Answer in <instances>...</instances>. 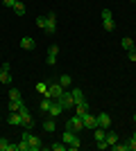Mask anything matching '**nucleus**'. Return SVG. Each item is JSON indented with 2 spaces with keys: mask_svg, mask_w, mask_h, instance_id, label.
Returning a JSON list of instances; mask_svg holds the SVG:
<instances>
[{
  "mask_svg": "<svg viewBox=\"0 0 136 151\" xmlns=\"http://www.w3.org/2000/svg\"><path fill=\"white\" fill-rule=\"evenodd\" d=\"M14 12H16V16H25V5H23V2H16V7H14Z\"/></svg>",
  "mask_w": 136,
  "mask_h": 151,
  "instance_id": "b1692460",
  "label": "nucleus"
},
{
  "mask_svg": "<svg viewBox=\"0 0 136 151\" xmlns=\"http://www.w3.org/2000/svg\"><path fill=\"white\" fill-rule=\"evenodd\" d=\"M127 149H129V151H136V140H134V138L127 142Z\"/></svg>",
  "mask_w": 136,
  "mask_h": 151,
  "instance_id": "2f4dec72",
  "label": "nucleus"
},
{
  "mask_svg": "<svg viewBox=\"0 0 136 151\" xmlns=\"http://www.w3.org/2000/svg\"><path fill=\"white\" fill-rule=\"evenodd\" d=\"M86 113H89V104H86V99L84 101H77V104H75V115L82 117V115H86Z\"/></svg>",
  "mask_w": 136,
  "mask_h": 151,
  "instance_id": "2eb2a0df",
  "label": "nucleus"
},
{
  "mask_svg": "<svg viewBox=\"0 0 136 151\" xmlns=\"http://www.w3.org/2000/svg\"><path fill=\"white\" fill-rule=\"evenodd\" d=\"M48 113H50V117H59V115L64 113L61 101H59V99H52V101H50V111H48Z\"/></svg>",
  "mask_w": 136,
  "mask_h": 151,
  "instance_id": "1a4fd4ad",
  "label": "nucleus"
},
{
  "mask_svg": "<svg viewBox=\"0 0 136 151\" xmlns=\"http://www.w3.org/2000/svg\"><path fill=\"white\" fill-rule=\"evenodd\" d=\"M9 99H23V97H20V90L12 88V90H9Z\"/></svg>",
  "mask_w": 136,
  "mask_h": 151,
  "instance_id": "c85d7f7f",
  "label": "nucleus"
},
{
  "mask_svg": "<svg viewBox=\"0 0 136 151\" xmlns=\"http://www.w3.org/2000/svg\"><path fill=\"white\" fill-rule=\"evenodd\" d=\"M7 124H9V126H25V122H23L20 113H9V117H7Z\"/></svg>",
  "mask_w": 136,
  "mask_h": 151,
  "instance_id": "9b49d317",
  "label": "nucleus"
},
{
  "mask_svg": "<svg viewBox=\"0 0 136 151\" xmlns=\"http://www.w3.org/2000/svg\"><path fill=\"white\" fill-rule=\"evenodd\" d=\"M18 113H20V117H23V122H25V129H32V122L34 120H32V115H30V111H27V106H23Z\"/></svg>",
  "mask_w": 136,
  "mask_h": 151,
  "instance_id": "f8f14e48",
  "label": "nucleus"
},
{
  "mask_svg": "<svg viewBox=\"0 0 136 151\" xmlns=\"http://www.w3.org/2000/svg\"><path fill=\"white\" fill-rule=\"evenodd\" d=\"M36 93L45 95V93H48V83H45V81H39V83H36Z\"/></svg>",
  "mask_w": 136,
  "mask_h": 151,
  "instance_id": "393cba45",
  "label": "nucleus"
},
{
  "mask_svg": "<svg viewBox=\"0 0 136 151\" xmlns=\"http://www.w3.org/2000/svg\"><path fill=\"white\" fill-rule=\"evenodd\" d=\"M134 47H136V43L132 41V38L125 36V38H123V50H125V52H129V50H134Z\"/></svg>",
  "mask_w": 136,
  "mask_h": 151,
  "instance_id": "412c9836",
  "label": "nucleus"
},
{
  "mask_svg": "<svg viewBox=\"0 0 136 151\" xmlns=\"http://www.w3.org/2000/svg\"><path fill=\"white\" fill-rule=\"evenodd\" d=\"M57 54H59V45L52 43L50 50H48V59H45V63H48V65H55V63H57Z\"/></svg>",
  "mask_w": 136,
  "mask_h": 151,
  "instance_id": "9d476101",
  "label": "nucleus"
},
{
  "mask_svg": "<svg viewBox=\"0 0 136 151\" xmlns=\"http://www.w3.org/2000/svg\"><path fill=\"white\" fill-rule=\"evenodd\" d=\"M50 101H52V99H48V97H43V99H41L39 108L43 111V113H48V111H50Z\"/></svg>",
  "mask_w": 136,
  "mask_h": 151,
  "instance_id": "5701e85b",
  "label": "nucleus"
},
{
  "mask_svg": "<svg viewBox=\"0 0 136 151\" xmlns=\"http://www.w3.org/2000/svg\"><path fill=\"white\" fill-rule=\"evenodd\" d=\"M102 23H104V29H107V32H113V29H116V23H113L111 9H107V7L102 9Z\"/></svg>",
  "mask_w": 136,
  "mask_h": 151,
  "instance_id": "20e7f679",
  "label": "nucleus"
},
{
  "mask_svg": "<svg viewBox=\"0 0 136 151\" xmlns=\"http://www.w3.org/2000/svg\"><path fill=\"white\" fill-rule=\"evenodd\" d=\"M16 151H30V145H27V140H20L18 145H16Z\"/></svg>",
  "mask_w": 136,
  "mask_h": 151,
  "instance_id": "a878e982",
  "label": "nucleus"
},
{
  "mask_svg": "<svg viewBox=\"0 0 136 151\" xmlns=\"http://www.w3.org/2000/svg\"><path fill=\"white\" fill-rule=\"evenodd\" d=\"M36 25H39L41 29H45V16H39V18H36Z\"/></svg>",
  "mask_w": 136,
  "mask_h": 151,
  "instance_id": "7c9ffc66",
  "label": "nucleus"
},
{
  "mask_svg": "<svg viewBox=\"0 0 136 151\" xmlns=\"http://www.w3.org/2000/svg\"><path fill=\"white\" fill-rule=\"evenodd\" d=\"M66 129H71V131L79 133V131H84V122H82V117H79V115H73L71 120H68V124H66Z\"/></svg>",
  "mask_w": 136,
  "mask_h": 151,
  "instance_id": "39448f33",
  "label": "nucleus"
},
{
  "mask_svg": "<svg viewBox=\"0 0 136 151\" xmlns=\"http://www.w3.org/2000/svg\"><path fill=\"white\" fill-rule=\"evenodd\" d=\"M50 149H52V151H66L68 147H66L64 142H55V145H50Z\"/></svg>",
  "mask_w": 136,
  "mask_h": 151,
  "instance_id": "cd10ccee",
  "label": "nucleus"
},
{
  "mask_svg": "<svg viewBox=\"0 0 136 151\" xmlns=\"http://www.w3.org/2000/svg\"><path fill=\"white\" fill-rule=\"evenodd\" d=\"M127 57H129V61H134V63H136V47H134V50H129V52H127Z\"/></svg>",
  "mask_w": 136,
  "mask_h": 151,
  "instance_id": "473e14b6",
  "label": "nucleus"
},
{
  "mask_svg": "<svg viewBox=\"0 0 136 151\" xmlns=\"http://www.w3.org/2000/svg\"><path fill=\"white\" fill-rule=\"evenodd\" d=\"M16 2H18V0H2V5L9 7V9H14V7H16Z\"/></svg>",
  "mask_w": 136,
  "mask_h": 151,
  "instance_id": "c756f323",
  "label": "nucleus"
},
{
  "mask_svg": "<svg viewBox=\"0 0 136 151\" xmlns=\"http://www.w3.org/2000/svg\"><path fill=\"white\" fill-rule=\"evenodd\" d=\"M104 142H107V147H113L118 142V133L111 131V129H107V135H104Z\"/></svg>",
  "mask_w": 136,
  "mask_h": 151,
  "instance_id": "4468645a",
  "label": "nucleus"
},
{
  "mask_svg": "<svg viewBox=\"0 0 136 151\" xmlns=\"http://www.w3.org/2000/svg\"><path fill=\"white\" fill-rule=\"evenodd\" d=\"M82 122H84V129H89V131H93V129H97V115H82Z\"/></svg>",
  "mask_w": 136,
  "mask_h": 151,
  "instance_id": "6e6552de",
  "label": "nucleus"
},
{
  "mask_svg": "<svg viewBox=\"0 0 136 151\" xmlns=\"http://www.w3.org/2000/svg\"><path fill=\"white\" fill-rule=\"evenodd\" d=\"M59 101H61V106L64 108H75V99H73V93L68 88L61 93V97H59Z\"/></svg>",
  "mask_w": 136,
  "mask_h": 151,
  "instance_id": "0eeeda50",
  "label": "nucleus"
},
{
  "mask_svg": "<svg viewBox=\"0 0 136 151\" xmlns=\"http://www.w3.org/2000/svg\"><path fill=\"white\" fill-rule=\"evenodd\" d=\"M97 126L109 129V126H111V115L109 113H100V115H97Z\"/></svg>",
  "mask_w": 136,
  "mask_h": 151,
  "instance_id": "ddd939ff",
  "label": "nucleus"
},
{
  "mask_svg": "<svg viewBox=\"0 0 136 151\" xmlns=\"http://www.w3.org/2000/svg\"><path fill=\"white\" fill-rule=\"evenodd\" d=\"M132 138H134V140H136V131H134V135H132Z\"/></svg>",
  "mask_w": 136,
  "mask_h": 151,
  "instance_id": "72a5a7b5",
  "label": "nucleus"
},
{
  "mask_svg": "<svg viewBox=\"0 0 136 151\" xmlns=\"http://www.w3.org/2000/svg\"><path fill=\"white\" fill-rule=\"evenodd\" d=\"M64 90H66V88L61 86V83H59V81H55V83H50V86H48V93H45L43 97H48V99H59Z\"/></svg>",
  "mask_w": 136,
  "mask_h": 151,
  "instance_id": "7ed1b4c3",
  "label": "nucleus"
},
{
  "mask_svg": "<svg viewBox=\"0 0 136 151\" xmlns=\"http://www.w3.org/2000/svg\"><path fill=\"white\" fill-rule=\"evenodd\" d=\"M0 83H5V86L12 83V72H9V70L2 68V72H0Z\"/></svg>",
  "mask_w": 136,
  "mask_h": 151,
  "instance_id": "6ab92c4d",
  "label": "nucleus"
},
{
  "mask_svg": "<svg viewBox=\"0 0 136 151\" xmlns=\"http://www.w3.org/2000/svg\"><path fill=\"white\" fill-rule=\"evenodd\" d=\"M20 47H23V50H34V47H36V43H34V38L23 36V38H20Z\"/></svg>",
  "mask_w": 136,
  "mask_h": 151,
  "instance_id": "dca6fc26",
  "label": "nucleus"
},
{
  "mask_svg": "<svg viewBox=\"0 0 136 151\" xmlns=\"http://www.w3.org/2000/svg\"><path fill=\"white\" fill-rule=\"evenodd\" d=\"M45 34H48V36H52V34H55V32H57V16H55V14H50V16H45Z\"/></svg>",
  "mask_w": 136,
  "mask_h": 151,
  "instance_id": "423d86ee",
  "label": "nucleus"
},
{
  "mask_svg": "<svg viewBox=\"0 0 136 151\" xmlns=\"http://www.w3.org/2000/svg\"><path fill=\"white\" fill-rule=\"evenodd\" d=\"M129 2H136V0H129Z\"/></svg>",
  "mask_w": 136,
  "mask_h": 151,
  "instance_id": "f704fd0d",
  "label": "nucleus"
},
{
  "mask_svg": "<svg viewBox=\"0 0 136 151\" xmlns=\"http://www.w3.org/2000/svg\"><path fill=\"white\" fill-rule=\"evenodd\" d=\"M134 122H136V115H134Z\"/></svg>",
  "mask_w": 136,
  "mask_h": 151,
  "instance_id": "c9c22d12",
  "label": "nucleus"
},
{
  "mask_svg": "<svg viewBox=\"0 0 136 151\" xmlns=\"http://www.w3.org/2000/svg\"><path fill=\"white\" fill-rule=\"evenodd\" d=\"M43 131H45V133H55V131H57L55 117H50V120H45V122H43Z\"/></svg>",
  "mask_w": 136,
  "mask_h": 151,
  "instance_id": "f3484780",
  "label": "nucleus"
},
{
  "mask_svg": "<svg viewBox=\"0 0 136 151\" xmlns=\"http://www.w3.org/2000/svg\"><path fill=\"white\" fill-rule=\"evenodd\" d=\"M61 142H64L68 149H79L82 147V140H79V135L75 131H71V129H66L64 135H61Z\"/></svg>",
  "mask_w": 136,
  "mask_h": 151,
  "instance_id": "f257e3e1",
  "label": "nucleus"
},
{
  "mask_svg": "<svg viewBox=\"0 0 136 151\" xmlns=\"http://www.w3.org/2000/svg\"><path fill=\"white\" fill-rule=\"evenodd\" d=\"M20 140H27L30 151H39V149H43V142H41V138H39V135H32V133H30V129H25V131H23Z\"/></svg>",
  "mask_w": 136,
  "mask_h": 151,
  "instance_id": "f03ea898",
  "label": "nucleus"
},
{
  "mask_svg": "<svg viewBox=\"0 0 136 151\" xmlns=\"http://www.w3.org/2000/svg\"><path fill=\"white\" fill-rule=\"evenodd\" d=\"M71 93H73V99H75V104H77V101H84V99H86V97H84V90H82V88H73Z\"/></svg>",
  "mask_w": 136,
  "mask_h": 151,
  "instance_id": "aec40b11",
  "label": "nucleus"
},
{
  "mask_svg": "<svg viewBox=\"0 0 136 151\" xmlns=\"http://www.w3.org/2000/svg\"><path fill=\"white\" fill-rule=\"evenodd\" d=\"M111 149H113V151H129V149H127V142H116Z\"/></svg>",
  "mask_w": 136,
  "mask_h": 151,
  "instance_id": "bb28decb",
  "label": "nucleus"
},
{
  "mask_svg": "<svg viewBox=\"0 0 136 151\" xmlns=\"http://www.w3.org/2000/svg\"><path fill=\"white\" fill-rule=\"evenodd\" d=\"M59 83H61V86H64V88H68V86H71V83H73L71 75H61V77H59Z\"/></svg>",
  "mask_w": 136,
  "mask_h": 151,
  "instance_id": "4be33fe9",
  "label": "nucleus"
},
{
  "mask_svg": "<svg viewBox=\"0 0 136 151\" xmlns=\"http://www.w3.org/2000/svg\"><path fill=\"white\" fill-rule=\"evenodd\" d=\"M0 151H16V145H12L7 138H0Z\"/></svg>",
  "mask_w": 136,
  "mask_h": 151,
  "instance_id": "a211bd4d",
  "label": "nucleus"
}]
</instances>
